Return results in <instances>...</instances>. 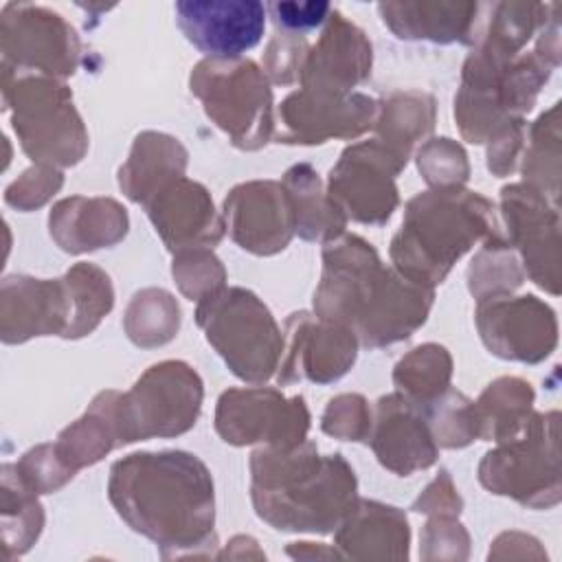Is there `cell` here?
I'll list each match as a JSON object with an SVG mask.
<instances>
[{
  "label": "cell",
  "instance_id": "ffe728a7",
  "mask_svg": "<svg viewBox=\"0 0 562 562\" xmlns=\"http://www.w3.org/2000/svg\"><path fill=\"white\" fill-rule=\"evenodd\" d=\"M292 345L279 380L294 382L305 375L312 382L340 378L356 360V334L334 321H312L307 314H292L288 321Z\"/></svg>",
  "mask_w": 562,
  "mask_h": 562
},
{
  "label": "cell",
  "instance_id": "8992f818",
  "mask_svg": "<svg viewBox=\"0 0 562 562\" xmlns=\"http://www.w3.org/2000/svg\"><path fill=\"white\" fill-rule=\"evenodd\" d=\"M195 316L206 340L235 375L261 382L274 373L283 347L281 331L252 292L241 288L215 292L200 303Z\"/></svg>",
  "mask_w": 562,
  "mask_h": 562
},
{
  "label": "cell",
  "instance_id": "3957f363",
  "mask_svg": "<svg viewBox=\"0 0 562 562\" xmlns=\"http://www.w3.org/2000/svg\"><path fill=\"white\" fill-rule=\"evenodd\" d=\"M257 512L279 529L327 531L353 501L356 476L340 454L314 443L261 448L250 459Z\"/></svg>",
  "mask_w": 562,
  "mask_h": 562
},
{
  "label": "cell",
  "instance_id": "8d00e7d4",
  "mask_svg": "<svg viewBox=\"0 0 562 562\" xmlns=\"http://www.w3.org/2000/svg\"><path fill=\"white\" fill-rule=\"evenodd\" d=\"M61 184V173L53 169H31L7 191V202L20 209L40 206Z\"/></svg>",
  "mask_w": 562,
  "mask_h": 562
},
{
  "label": "cell",
  "instance_id": "2e32d148",
  "mask_svg": "<svg viewBox=\"0 0 562 562\" xmlns=\"http://www.w3.org/2000/svg\"><path fill=\"white\" fill-rule=\"evenodd\" d=\"M224 215L233 239L255 255L283 250L294 233L290 193L270 180L235 187L224 202Z\"/></svg>",
  "mask_w": 562,
  "mask_h": 562
},
{
  "label": "cell",
  "instance_id": "4fadbf2b",
  "mask_svg": "<svg viewBox=\"0 0 562 562\" xmlns=\"http://www.w3.org/2000/svg\"><path fill=\"white\" fill-rule=\"evenodd\" d=\"M176 20L184 37L206 59H239L266 29V7L257 0H180Z\"/></svg>",
  "mask_w": 562,
  "mask_h": 562
},
{
  "label": "cell",
  "instance_id": "ba28073f",
  "mask_svg": "<svg viewBox=\"0 0 562 562\" xmlns=\"http://www.w3.org/2000/svg\"><path fill=\"white\" fill-rule=\"evenodd\" d=\"M202 402V382L184 362H160L125 395H116V426L121 443L147 437H171L195 424Z\"/></svg>",
  "mask_w": 562,
  "mask_h": 562
},
{
  "label": "cell",
  "instance_id": "d6a6232c",
  "mask_svg": "<svg viewBox=\"0 0 562 562\" xmlns=\"http://www.w3.org/2000/svg\"><path fill=\"white\" fill-rule=\"evenodd\" d=\"M173 274L180 285V290L193 301V299H206L215 294V288L224 281V270L220 261L204 250L180 255L173 261Z\"/></svg>",
  "mask_w": 562,
  "mask_h": 562
},
{
  "label": "cell",
  "instance_id": "cb8c5ba5",
  "mask_svg": "<svg viewBox=\"0 0 562 562\" xmlns=\"http://www.w3.org/2000/svg\"><path fill=\"white\" fill-rule=\"evenodd\" d=\"M125 231V209L108 198H68L50 213V233L55 241L70 252L112 246Z\"/></svg>",
  "mask_w": 562,
  "mask_h": 562
},
{
  "label": "cell",
  "instance_id": "d6986e66",
  "mask_svg": "<svg viewBox=\"0 0 562 562\" xmlns=\"http://www.w3.org/2000/svg\"><path fill=\"white\" fill-rule=\"evenodd\" d=\"M75 303L66 277L40 281L9 277L2 283V338L22 342L31 336L61 334L70 338Z\"/></svg>",
  "mask_w": 562,
  "mask_h": 562
},
{
  "label": "cell",
  "instance_id": "e0dca14e",
  "mask_svg": "<svg viewBox=\"0 0 562 562\" xmlns=\"http://www.w3.org/2000/svg\"><path fill=\"white\" fill-rule=\"evenodd\" d=\"M375 101L364 94H325L301 90L279 110L283 132L279 143H325L331 136L353 138L371 127Z\"/></svg>",
  "mask_w": 562,
  "mask_h": 562
},
{
  "label": "cell",
  "instance_id": "44dd1931",
  "mask_svg": "<svg viewBox=\"0 0 562 562\" xmlns=\"http://www.w3.org/2000/svg\"><path fill=\"white\" fill-rule=\"evenodd\" d=\"M147 213L169 248L217 244L222 237V222L206 189L184 178L160 189L147 202Z\"/></svg>",
  "mask_w": 562,
  "mask_h": 562
},
{
  "label": "cell",
  "instance_id": "4dcf8cb0",
  "mask_svg": "<svg viewBox=\"0 0 562 562\" xmlns=\"http://www.w3.org/2000/svg\"><path fill=\"white\" fill-rule=\"evenodd\" d=\"M558 105L536 121L531 132V149L525 156V178L529 176L533 189L558 198Z\"/></svg>",
  "mask_w": 562,
  "mask_h": 562
},
{
  "label": "cell",
  "instance_id": "836d02e7",
  "mask_svg": "<svg viewBox=\"0 0 562 562\" xmlns=\"http://www.w3.org/2000/svg\"><path fill=\"white\" fill-rule=\"evenodd\" d=\"M371 426L367 402L360 395H340L329 402L325 417H323V430L342 439H362L367 437Z\"/></svg>",
  "mask_w": 562,
  "mask_h": 562
},
{
  "label": "cell",
  "instance_id": "30bf717a",
  "mask_svg": "<svg viewBox=\"0 0 562 562\" xmlns=\"http://www.w3.org/2000/svg\"><path fill=\"white\" fill-rule=\"evenodd\" d=\"M0 35L2 64L48 77H66L77 68L79 37L57 11L29 2H9L0 13Z\"/></svg>",
  "mask_w": 562,
  "mask_h": 562
},
{
  "label": "cell",
  "instance_id": "603a6c76",
  "mask_svg": "<svg viewBox=\"0 0 562 562\" xmlns=\"http://www.w3.org/2000/svg\"><path fill=\"white\" fill-rule=\"evenodd\" d=\"M371 446L382 465L397 474L428 468L437 457L428 426L402 395H386L378 402V426Z\"/></svg>",
  "mask_w": 562,
  "mask_h": 562
},
{
  "label": "cell",
  "instance_id": "f546056e",
  "mask_svg": "<svg viewBox=\"0 0 562 562\" xmlns=\"http://www.w3.org/2000/svg\"><path fill=\"white\" fill-rule=\"evenodd\" d=\"M450 367V356L443 347L424 345L395 367V382L413 397L430 400L448 386Z\"/></svg>",
  "mask_w": 562,
  "mask_h": 562
},
{
  "label": "cell",
  "instance_id": "8fae6325",
  "mask_svg": "<svg viewBox=\"0 0 562 562\" xmlns=\"http://www.w3.org/2000/svg\"><path fill=\"white\" fill-rule=\"evenodd\" d=\"M406 158L380 140L351 145L329 173V200L362 224H384L397 206L395 173Z\"/></svg>",
  "mask_w": 562,
  "mask_h": 562
},
{
  "label": "cell",
  "instance_id": "6da1fadb",
  "mask_svg": "<svg viewBox=\"0 0 562 562\" xmlns=\"http://www.w3.org/2000/svg\"><path fill=\"white\" fill-rule=\"evenodd\" d=\"M314 307L321 318L349 327L367 347L408 338L432 303V290L382 268L378 252L351 235L327 244Z\"/></svg>",
  "mask_w": 562,
  "mask_h": 562
},
{
  "label": "cell",
  "instance_id": "5b68a950",
  "mask_svg": "<svg viewBox=\"0 0 562 562\" xmlns=\"http://www.w3.org/2000/svg\"><path fill=\"white\" fill-rule=\"evenodd\" d=\"M4 99L13 108V130L24 151L40 162L75 165L88 136L70 92L48 75H11L4 68Z\"/></svg>",
  "mask_w": 562,
  "mask_h": 562
},
{
  "label": "cell",
  "instance_id": "83f0119b",
  "mask_svg": "<svg viewBox=\"0 0 562 562\" xmlns=\"http://www.w3.org/2000/svg\"><path fill=\"white\" fill-rule=\"evenodd\" d=\"M435 105L432 97L424 92H397L384 101L382 116L378 121L382 145L397 156L408 158L413 143L432 130Z\"/></svg>",
  "mask_w": 562,
  "mask_h": 562
},
{
  "label": "cell",
  "instance_id": "4316f807",
  "mask_svg": "<svg viewBox=\"0 0 562 562\" xmlns=\"http://www.w3.org/2000/svg\"><path fill=\"white\" fill-rule=\"evenodd\" d=\"M533 391L518 378H501L485 389L472 406L476 435L485 439H509L525 424Z\"/></svg>",
  "mask_w": 562,
  "mask_h": 562
},
{
  "label": "cell",
  "instance_id": "d590c367",
  "mask_svg": "<svg viewBox=\"0 0 562 562\" xmlns=\"http://www.w3.org/2000/svg\"><path fill=\"white\" fill-rule=\"evenodd\" d=\"M20 470L24 472L22 479L35 490H55L75 474V470L61 461L55 446H40L24 454Z\"/></svg>",
  "mask_w": 562,
  "mask_h": 562
},
{
  "label": "cell",
  "instance_id": "1f68e13d",
  "mask_svg": "<svg viewBox=\"0 0 562 562\" xmlns=\"http://www.w3.org/2000/svg\"><path fill=\"white\" fill-rule=\"evenodd\" d=\"M419 169L430 184L441 189L459 187L468 178L465 154L450 138L426 143L419 151Z\"/></svg>",
  "mask_w": 562,
  "mask_h": 562
},
{
  "label": "cell",
  "instance_id": "f1b7e54d",
  "mask_svg": "<svg viewBox=\"0 0 562 562\" xmlns=\"http://www.w3.org/2000/svg\"><path fill=\"white\" fill-rule=\"evenodd\" d=\"M178 305L162 290H145L127 307L125 329L136 345L151 347L167 342L178 329Z\"/></svg>",
  "mask_w": 562,
  "mask_h": 562
},
{
  "label": "cell",
  "instance_id": "9a60e30c",
  "mask_svg": "<svg viewBox=\"0 0 562 562\" xmlns=\"http://www.w3.org/2000/svg\"><path fill=\"white\" fill-rule=\"evenodd\" d=\"M476 323L485 345L501 358L538 362L555 347L553 312L536 296L481 303Z\"/></svg>",
  "mask_w": 562,
  "mask_h": 562
},
{
  "label": "cell",
  "instance_id": "e575fe53",
  "mask_svg": "<svg viewBox=\"0 0 562 562\" xmlns=\"http://www.w3.org/2000/svg\"><path fill=\"white\" fill-rule=\"evenodd\" d=\"M329 2H270L266 11L270 13L277 31H288V33H299L307 35L310 31L323 26L331 13Z\"/></svg>",
  "mask_w": 562,
  "mask_h": 562
},
{
  "label": "cell",
  "instance_id": "484cf974",
  "mask_svg": "<svg viewBox=\"0 0 562 562\" xmlns=\"http://www.w3.org/2000/svg\"><path fill=\"white\" fill-rule=\"evenodd\" d=\"M283 182L294 209V231L303 239L336 237L345 228V215L323 195L318 173L310 165H294Z\"/></svg>",
  "mask_w": 562,
  "mask_h": 562
},
{
  "label": "cell",
  "instance_id": "277c9868",
  "mask_svg": "<svg viewBox=\"0 0 562 562\" xmlns=\"http://www.w3.org/2000/svg\"><path fill=\"white\" fill-rule=\"evenodd\" d=\"M494 228V209L479 193L459 187L419 193L406 206L391 257L402 277L428 288L441 283L452 263Z\"/></svg>",
  "mask_w": 562,
  "mask_h": 562
},
{
  "label": "cell",
  "instance_id": "52a82bcc",
  "mask_svg": "<svg viewBox=\"0 0 562 562\" xmlns=\"http://www.w3.org/2000/svg\"><path fill=\"white\" fill-rule=\"evenodd\" d=\"M191 92L206 114L241 149H259L272 134V92L250 59H202L191 72Z\"/></svg>",
  "mask_w": 562,
  "mask_h": 562
},
{
  "label": "cell",
  "instance_id": "5bb4252c",
  "mask_svg": "<svg viewBox=\"0 0 562 562\" xmlns=\"http://www.w3.org/2000/svg\"><path fill=\"white\" fill-rule=\"evenodd\" d=\"M369 72L371 42L334 7L318 40L305 50L299 79L312 92L349 94Z\"/></svg>",
  "mask_w": 562,
  "mask_h": 562
},
{
  "label": "cell",
  "instance_id": "7a4b0ae2",
  "mask_svg": "<svg viewBox=\"0 0 562 562\" xmlns=\"http://www.w3.org/2000/svg\"><path fill=\"white\" fill-rule=\"evenodd\" d=\"M108 490L119 514L154 540L184 542L213 525V481L189 452H134L112 465Z\"/></svg>",
  "mask_w": 562,
  "mask_h": 562
},
{
  "label": "cell",
  "instance_id": "d4e9b609",
  "mask_svg": "<svg viewBox=\"0 0 562 562\" xmlns=\"http://www.w3.org/2000/svg\"><path fill=\"white\" fill-rule=\"evenodd\" d=\"M187 151L182 145L165 134L145 132L136 138L125 167H121V189L134 202H149L160 189L182 176Z\"/></svg>",
  "mask_w": 562,
  "mask_h": 562
},
{
  "label": "cell",
  "instance_id": "7402d4cb",
  "mask_svg": "<svg viewBox=\"0 0 562 562\" xmlns=\"http://www.w3.org/2000/svg\"><path fill=\"white\" fill-rule=\"evenodd\" d=\"M378 11L400 40H430L437 44H472L479 20V2L457 0L380 2Z\"/></svg>",
  "mask_w": 562,
  "mask_h": 562
},
{
  "label": "cell",
  "instance_id": "7c38bea8",
  "mask_svg": "<svg viewBox=\"0 0 562 562\" xmlns=\"http://www.w3.org/2000/svg\"><path fill=\"white\" fill-rule=\"evenodd\" d=\"M307 422L303 397L285 400L272 389L226 391L215 415L217 432L235 446L268 441L274 448H294L303 443Z\"/></svg>",
  "mask_w": 562,
  "mask_h": 562
},
{
  "label": "cell",
  "instance_id": "ac0fdd59",
  "mask_svg": "<svg viewBox=\"0 0 562 562\" xmlns=\"http://www.w3.org/2000/svg\"><path fill=\"white\" fill-rule=\"evenodd\" d=\"M503 211L509 233L520 246L529 277L551 294L560 285L558 213L547 206L542 191L525 184L503 189Z\"/></svg>",
  "mask_w": 562,
  "mask_h": 562
},
{
  "label": "cell",
  "instance_id": "9c48e42d",
  "mask_svg": "<svg viewBox=\"0 0 562 562\" xmlns=\"http://www.w3.org/2000/svg\"><path fill=\"white\" fill-rule=\"evenodd\" d=\"M558 413L536 415L527 422L525 435L494 452L481 463V483L496 494H512L522 503L558 501Z\"/></svg>",
  "mask_w": 562,
  "mask_h": 562
}]
</instances>
